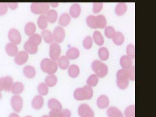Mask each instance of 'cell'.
Segmentation results:
<instances>
[{
    "label": "cell",
    "mask_w": 156,
    "mask_h": 117,
    "mask_svg": "<svg viewBox=\"0 0 156 117\" xmlns=\"http://www.w3.org/2000/svg\"><path fill=\"white\" fill-rule=\"evenodd\" d=\"M40 66L43 72L49 75L54 74L58 70L57 63L48 58H44L41 61Z\"/></svg>",
    "instance_id": "1"
},
{
    "label": "cell",
    "mask_w": 156,
    "mask_h": 117,
    "mask_svg": "<svg viewBox=\"0 0 156 117\" xmlns=\"http://www.w3.org/2000/svg\"><path fill=\"white\" fill-rule=\"evenodd\" d=\"M92 69L98 77L104 78L107 75L108 68L105 63L99 60H95L92 63Z\"/></svg>",
    "instance_id": "2"
},
{
    "label": "cell",
    "mask_w": 156,
    "mask_h": 117,
    "mask_svg": "<svg viewBox=\"0 0 156 117\" xmlns=\"http://www.w3.org/2000/svg\"><path fill=\"white\" fill-rule=\"evenodd\" d=\"M117 84L119 88L122 90L126 89L129 84V78L126 70L120 69L117 73Z\"/></svg>",
    "instance_id": "3"
},
{
    "label": "cell",
    "mask_w": 156,
    "mask_h": 117,
    "mask_svg": "<svg viewBox=\"0 0 156 117\" xmlns=\"http://www.w3.org/2000/svg\"><path fill=\"white\" fill-rule=\"evenodd\" d=\"M31 10L35 14H46L49 11L50 6L47 2H33L31 5Z\"/></svg>",
    "instance_id": "4"
},
{
    "label": "cell",
    "mask_w": 156,
    "mask_h": 117,
    "mask_svg": "<svg viewBox=\"0 0 156 117\" xmlns=\"http://www.w3.org/2000/svg\"><path fill=\"white\" fill-rule=\"evenodd\" d=\"M78 111L80 117H94L95 116L94 111L87 104L80 105L78 108Z\"/></svg>",
    "instance_id": "5"
},
{
    "label": "cell",
    "mask_w": 156,
    "mask_h": 117,
    "mask_svg": "<svg viewBox=\"0 0 156 117\" xmlns=\"http://www.w3.org/2000/svg\"><path fill=\"white\" fill-rule=\"evenodd\" d=\"M61 54V48L60 45L56 43H53L50 45L49 56L51 60L56 61L58 60Z\"/></svg>",
    "instance_id": "6"
},
{
    "label": "cell",
    "mask_w": 156,
    "mask_h": 117,
    "mask_svg": "<svg viewBox=\"0 0 156 117\" xmlns=\"http://www.w3.org/2000/svg\"><path fill=\"white\" fill-rule=\"evenodd\" d=\"M11 105L12 108L17 113L22 111L23 106V101L22 97L19 95H15L11 99Z\"/></svg>",
    "instance_id": "7"
},
{
    "label": "cell",
    "mask_w": 156,
    "mask_h": 117,
    "mask_svg": "<svg viewBox=\"0 0 156 117\" xmlns=\"http://www.w3.org/2000/svg\"><path fill=\"white\" fill-rule=\"evenodd\" d=\"M9 40L11 43L15 45H17L21 43L22 41V37L21 34L17 29L12 28L10 30L8 34Z\"/></svg>",
    "instance_id": "8"
},
{
    "label": "cell",
    "mask_w": 156,
    "mask_h": 117,
    "mask_svg": "<svg viewBox=\"0 0 156 117\" xmlns=\"http://www.w3.org/2000/svg\"><path fill=\"white\" fill-rule=\"evenodd\" d=\"M54 40L58 43H61L64 40L66 37L65 29L61 27H57L54 29Z\"/></svg>",
    "instance_id": "9"
},
{
    "label": "cell",
    "mask_w": 156,
    "mask_h": 117,
    "mask_svg": "<svg viewBox=\"0 0 156 117\" xmlns=\"http://www.w3.org/2000/svg\"><path fill=\"white\" fill-rule=\"evenodd\" d=\"M28 59V54L26 51H21L17 54L15 57V62L17 65L21 66L27 62Z\"/></svg>",
    "instance_id": "10"
},
{
    "label": "cell",
    "mask_w": 156,
    "mask_h": 117,
    "mask_svg": "<svg viewBox=\"0 0 156 117\" xmlns=\"http://www.w3.org/2000/svg\"><path fill=\"white\" fill-rule=\"evenodd\" d=\"M48 106L51 111L60 112L62 110V105L60 101L56 99H51L49 100Z\"/></svg>",
    "instance_id": "11"
},
{
    "label": "cell",
    "mask_w": 156,
    "mask_h": 117,
    "mask_svg": "<svg viewBox=\"0 0 156 117\" xmlns=\"http://www.w3.org/2000/svg\"><path fill=\"white\" fill-rule=\"evenodd\" d=\"M109 104V100L108 97L105 95L100 96L97 101V105L99 108L104 109L108 107Z\"/></svg>",
    "instance_id": "12"
},
{
    "label": "cell",
    "mask_w": 156,
    "mask_h": 117,
    "mask_svg": "<svg viewBox=\"0 0 156 117\" xmlns=\"http://www.w3.org/2000/svg\"><path fill=\"white\" fill-rule=\"evenodd\" d=\"M44 100L41 95H37L32 101V106L36 110H40L43 107Z\"/></svg>",
    "instance_id": "13"
},
{
    "label": "cell",
    "mask_w": 156,
    "mask_h": 117,
    "mask_svg": "<svg viewBox=\"0 0 156 117\" xmlns=\"http://www.w3.org/2000/svg\"><path fill=\"white\" fill-rule=\"evenodd\" d=\"M120 64L122 68H123L122 69L127 70L132 66V61L128 56L124 55L122 56L120 59Z\"/></svg>",
    "instance_id": "14"
},
{
    "label": "cell",
    "mask_w": 156,
    "mask_h": 117,
    "mask_svg": "<svg viewBox=\"0 0 156 117\" xmlns=\"http://www.w3.org/2000/svg\"><path fill=\"white\" fill-rule=\"evenodd\" d=\"M66 56L69 60H75L79 57V50L77 48H69L66 51Z\"/></svg>",
    "instance_id": "15"
},
{
    "label": "cell",
    "mask_w": 156,
    "mask_h": 117,
    "mask_svg": "<svg viewBox=\"0 0 156 117\" xmlns=\"http://www.w3.org/2000/svg\"><path fill=\"white\" fill-rule=\"evenodd\" d=\"M5 51L9 56L13 57L16 56L18 53V48L16 45H15L12 43H9L5 46Z\"/></svg>",
    "instance_id": "16"
},
{
    "label": "cell",
    "mask_w": 156,
    "mask_h": 117,
    "mask_svg": "<svg viewBox=\"0 0 156 117\" xmlns=\"http://www.w3.org/2000/svg\"><path fill=\"white\" fill-rule=\"evenodd\" d=\"M24 86L21 82H16L14 83L11 87V91L13 94L18 95L23 91Z\"/></svg>",
    "instance_id": "17"
},
{
    "label": "cell",
    "mask_w": 156,
    "mask_h": 117,
    "mask_svg": "<svg viewBox=\"0 0 156 117\" xmlns=\"http://www.w3.org/2000/svg\"><path fill=\"white\" fill-rule=\"evenodd\" d=\"M3 78V86L5 91L9 92L11 91V87L13 84V80L10 76L2 77Z\"/></svg>",
    "instance_id": "18"
},
{
    "label": "cell",
    "mask_w": 156,
    "mask_h": 117,
    "mask_svg": "<svg viewBox=\"0 0 156 117\" xmlns=\"http://www.w3.org/2000/svg\"><path fill=\"white\" fill-rule=\"evenodd\" d=\"M71 16L74 18H77L79 17L81 13V7L78 4H74L72 5L69 9Z\"/></svg>",
    "instance_id": "19"
},
{
    "label": "cell",
    "mask_w": 156,
    "mask_h": 117,
    "mask_svg": "<svg viewBox=\"0 0 156 117\" xmlns=\"http://www.w3.org/2000/svg\"><path fill=\"white\" fill-rule=\"evenodd\" d=\"M23 74L26 77L29 79H32L35 76L36 72L33 66H27L23 68Z\"/></svg>",
    "instance_id": "20"
},
{
    "label": "cell",
    "mask_w": 156,
    "mask_h": 117,
    "mask_svg": "<svg viewBox=\"0 0 156 117\" xmlns=\"http://www.w3.org/2000/svg\"><path fill=\"white\" fill-rule=\"evenodd\" d=\"M108 117H123V115L118 108L115 107H110L107 111Z\"/></svg>",
    "instance_id": "21"
},
{
    "label": "cell",
    "mask_w": 156,
    "mask_h": 117,
    "mask_svg": "<svg viewBox=\"0 0 156 117\" xmlns=\"http://www.w3.org/2000/svg\"><path fill=\"white\" fill-rule=\"evenodd\" d=\"M96 23L97 28H100V29L105 28L107 24L106 18L103 15H99L96 16Z\"/></svg>",
    "instance_id": "22"
},
{
    "label": "cell",
    "mask_w": 156,
    "mask_h": 117,
    "mask_svg": "<svg viewBox=\"0 0 156 117\" xmlns=\"http://www.w3.org/2000/svg\"><path fill=\"white\" fill-rule=\"evenodd\" d=\"M58 65L62 69H66L69 65V60L66 56H61L58 60Z\"/></svg>",
    "instance_id": "23"
},
{
    "label": "cell",
    "mask_w": 156,
    "mask_h": 117,
    "mask_svg": "<svg viewBox=\"0 0 156 117\" xmlns=\"http://www.w3.org/2000/svg\"><path fill=\"white\" fill-rule=\"evenodd\" d=\"M36 30L35 24L33 22H28L24 27V32L27 36L32 35L34 34Z\"/></svg>",
    "instance_id": "24"
},
{
    "label": "cell",
    "mask_w": 156,
    "mask_h": 117,
    "mask_svg": "<svg viewBox=\"0 0 156 117\" xmlns=\"http://www.w3.org/2000/svg\"><path fill=\"white\" fill-rule=\"evenodd\" d=\"M24 49L27 52L31 54H34L38 52V46L34 45L33 44L30 43L29 41H26L23 46Z\"/></svg>",
    "instance_id": "25"
},
{
    "label": "cell",
    "mask_w": 156,
    "mask_h": 117,
    "mask_svg": "<svg viewBox=\"0 0 156 117\" xmlns=\"http://www.w3.org/2000/svg\"><path fill=\"white\" fill-rule=\"evenodd\" d=\"M127 9V6L124 2L119 3L115 8V13L119 16H122L126 13Z\"/></svg>",
    "instance_id": "26"
},
{
    "label": "cell",
    "mask_w": 156,
    "mask_h": 117,
    "mask_svg": "<svg viewBox=\"0 0 156 117\" xmlns=\"http://www.w3.org/2000/svg\"><path fill=\"white\" fill-rule=\"evenodd\" d=\"M71 22V18L69 15L65 13L61 15L58 19V23L62 27H66Z\"/></svg>",
    "instance_id": "27"
},
{
    "label": "cell",
    "mask_w": 156,
    "mask_h": 117,
    "mask_svg": "<svg viewBox=\"0 0 156 117\" xmlns=\"http://www.w3.org/2000/svg\"><path fill=\"white\" fill-rule=\"evenodd\" d=\"M112 39L114 43L117 45H122L124 42V36L123 34L120 32H115Z\"/></svg>",
    "instance_id": "28"
},
{
    "label": "cell",
    "mask_w": 156,
    "mask_h": 117,
    "mask_svg": "<svg viewBox=\"0 0 156 117\" xmlns=\"http://www.w3.org/2000/svg\"><path fill=\"white\" fill-rule=\"evenodd\" d=\"M41 36L47 44H51L53 41V35L49 30H44L41 32Z\"/></svg>",
    "instance_id": "29"
},
{
    "label": "cell",
    "mask_w": 156,
    "mask_h": 117,
    "mask_svg": "<svg viewBox=\"0 0 156 117\" xmlns=\"http://www.w3.org/2000/svg\"><path fill=\"white\" fill-rule=\"evenodd\" d=\"M46 18L48 22L50 23H53L57 21L58 18L57 12L54 9L50 10L46 13Z\"/></svg>",
    "instance_id": "30"
},
{
    "label": "cell",
    "mask_w": 156,
    "mask_h": 117,
    "mask_svg": "<svg viewBox=\"0 0 156 117\" xmlns=\"http://www.w3.org/2000/svg\"><path fill=\"white\" fill-rule=\"evenodd\" d=\"M68 72L70 77L72 78H77L79 75V67L77 65H71L68 68Z\"/></svg>",
    "instance_id": "31"
},
{
    "label": "cell",
    "mask_w": 156,
    "mask_h": 117,
    "mask_svg": "<svg viewBox=\"0 0 156 117\" xmlns=\"http://www.w3.org/2000/svg\"><path fill=\"white\" fill-rule=\"evenodd\" d=\"M58 79L55 75H49L45 79V83L48 87H53L57 84Z\"/></svg>",
    "instance_id": "32"
},
{
    "label": "cell",
    "mask_w": 156,
    "mask_h": 117,
    "mask_svg": "<svg viewBox=\"0 0 156 117\" xmlns=\"http://www.w3.org/2000/svg\"><path fill=\"white\" fill-rule=\"evenodd\" d=\"M93 38L95 43L99 46H102L104 44V37L98 31H95L93 34Z\"/></svg>",
    "instance_id": "33"
},
{
    "label": "cell",
    "mask_w": 156,
    "mask_h": 117,
    "mask_svg": "<svg viewBox=\"0 0 156 117\" xmlns=\"http://www.w3.org/2000/svg\"><path fill=\"white\" fill-rule=\"evenodd\" d=\"M28 41L34 45L38 46L41 43L42 38L40 34H34L29 37Z\"/></svg>",
    "instance_id": "34"
},
{
    "label": "cell",
    "mask_w": 156,
    "mask_h": 117,
    "mask_svg": "<svg viewBox=\"0 0 156 117\" xmlns=\"http://www.w3.org/2000/svg\"><path fill=\"white\" fill-rule=\"evenodd\" d=\"M38 27L41 29H45L48 25V21L46 16L44 15H41L38 19L37 21Z\"/></svg>",
    "instance_id": "35"
},
{
    "label": "cell",
    "mask_w": 156,
    "mask_h": 117,
    "mask_svg": "<svg viewBox=\"0 0 156 117\" xmlns=\"http://www.w3.org/2000/svg\"><path fill=\"white\" fill-rule=\"evenodd\" d=\"M98 54L100 59L102 61H106L109 58V53L108 50L105 47H102L99 49Z\"/></svg>",
    "instance_id": "36"
},
{
    "label": "cell",
    "mask_w": 156,
    "mask_h": 117,
    "mask_svg": "<svg viewBox=\"0 0 156 117\" xmlns=\"http://www.w3.org/2000/svg\"><path fill=\"white\" fill-rule=\"evenodd\" d=\"M83 89L85 100H89L91 99L93 95V91L91 87H89L88 85H85L83 87Z\"/></svg>",
    "instance_id": "37"
},
{
    "label": "cell",
    "mask_w": 156,
    "mask_h": 117,
    "mask_svg": "<svg viewBox=\"0 0 156 117\" xmlns=\"http://www.w3.org/2000/svg\"><path fill=\"white\" fill-rule=\"evenodd\" d=\"M99 82V78L95 74H92L89 76L87 80V84L90 87H95Z\"/></svg>",
    "instance_id": "38"
},
{
    "label": "cell",
    "mask_w": 156,
    "mask_h": 117,
    "mask_svg": "<svg viewBox=\"0 0 156 117\" xmlns=\"http://www.w3.org/2000/svg\"><path fill=\"white\" fill-rule=\"evenodd\" d=\"M74 97L77 101L85 100L83 88H78L75 90L74 93Z\"/></svg>",
    "instance_id": "39"
},
{
    "label": "cell",
    "mask_w": 156,
    "mask_h": 117,
    "mask_svg": "<svg viewBox=\"0 0 156 117\" xmlns=\"http://www.w3.org/2000/svg\"><path fill=\"white\" fill-rule=\"evenodd\" d=\"M96 16L94 15H90L87 17L86 22L88 26L90 27V28L93 29H96Z\"/></svg>",
    "instance_id": "40"
},
{
    "label": "cell",
    "mask_w": 156,
    "mask_h": 117,
    "mask_svg": "<svg viewBox=\"0 0 156 117\" xmlns=\"http://www.w3.org/2000/svg\"><path fill=\"white\" fill-rule=\"evenodd\" d=\"M38 91L39 94L41 96H46L48 93V87L45 83H41L38 87Z\"/></svg>",
    "instance_id": "41"
},
{
    "label": "cell",
    "mask_w": 156,
    "mask_h": 117,
    "mask_svg": "<svg viewBox=\"0 0 156 117\" xmlns=\"http://www.w3.org/2000/svg\"><path fill=\"white\" fill-rule=\"evenodd\" d=\"M126 52L127 55L130 58H135V46L132 44H129L127 45L126 48Z\"/></svg>",
    "instance_id": "42"
},
{
    "label": "cell",
    "mask_w": 156,
    "mask_h": 117,
    "mask_svg": "<svg viewBox=\"0 0 156 117\" xmlns=\"http://www.w3.org/2000/svg\"><path fill=\"white\" fill-rule=\"evenodd\" d=\"M135 113V107L134 105L128 106L124 111V115L126 117H133Z\"/></svg>",
    "instance_id": "43"
},
{
    "label": "cell",
    "mask_w": 156,
    "mask_h": 117,
    "mask_svg": "<svg viewBox=\"0 0 156 117\" xmlns=\"http://www.w3.org/2000/svg\"><path fill=\"white\" fill-rule=\"evenodd\" d=\"M93 45V40L91 37L87 36L84 39L83 41V46L86 49H89L92 48Z\"/></svg>",
    "instance_id": "44"
},
{
    "label": "cell",
    "mask_w": 156,
    "mask_h": 117,
    "mask_svg": "<svg viewBox=\"0 0 156 117\" xmlns=\"http://www.w3.org/2000/svg\"><path fill=\"white\" fill-rule=\"evenodd\" d=\"M115 30L113 27L111 26H108V27H106L105 30V34L107 37V38H113L114 35L115 33Z\"/></svg>",
    "instance_id": "45"
},
{
    "label": "cell",
    "mask_w": 156,
    "mask_h": 117,
    "mask_svg": "<svg viewBox=\"0 0 156 117\" xmlns=\"http://www.w3.org/2000/svg\"><path fill=\"white\" fill-rule=\"evenodd\" d=\"M93 4V11L94 13H98L101 12L103 7V4L101 2H94Z\"/></svg>",
    "instance_id": "46"
},
{
    "label": "cell",
    "mask_w": 156,
    "mask_h": 117,
    "mask_svg": "<svg viewBox=\"0 0 156 117\" xmlns=\"http://www.w3.org/2000/svg\"><path fill=\"white\" fill-rule=\"evenodd\" d=\"M127 74L128 75L129 79L134 81L135 79V66H132L129 69L126 70Z\"/></svg>",
    "instance_id": "47"
},
{
    "label": "cell",
    "mask_w": 156,
    "mask_h": 117,
    "mask_svg": "<svg viewBox=\"0 0 156 117\" xmlns=\"http://www.w3.org/2000/svg\"><path fill=\"white\" fill-rule=\"evenodd\" d=\"M8 6L6 3L0 2V15L2 16L7 13Z\"/></svg>",
    "instance_id": "48"
},
{
    "label": "cell",
    "mask_w": 156,
    "mask_h": 117,
    "mask_svg": "<svg viewBox=\"0 0 156 117\" xmlns=\"http://www.w3.org/2000/svg\"><path fill=\"white\" fill-rule=\"evenodd\" d=\"M48 117H62V116L61 111L56 112V111H50L49 113Z\"/></svg>",
    "instance_id": "49"
},
{
    "label": "cell",
    "mask_w": 156,
    "mask_h": 117,
    "mask_svg": "<svg viewBox=\"0 0 156 117\" xmlns=\"http://www.w3.org/2000/svg\"><path fill=\"white\" fill-rule=\"evenodd\" d=\"M6 5L7 6H9L10 9L12 10L15 9L18 6V3L17 2H8Z\"/></svg>",
    "instance_id": "50"
},
{
    "label": "cell",
    "mask_w": 156,
    "mask_h": 117,
    "mask_svg": "<svg viewBox=\"0 0 156 117\" xmlns=\"http://www.w3.org/2000/svg\"><path fill=\"white\" fill-rule=\"evenodd\" d=\"M4 90V86H3V78H0V92Z\"/></svg>",
    "instance_id": "51"
},
{
    "label": "cell",
    "mask_w": 156,
    "mask_h": 117,
    "mask_svg": "<svg viewBox=\"0 0 156 117\" xmlns=\"http://www.w3.org/2000/svg\"><path fill=\"white\" fill-rule=\"evenodd\" d=\"M9 117H20V116H19L17 114L13 113H11L10 114Z\"/></svg>",
    "instance_id": "52"
},
{
    "label": "cell",
    "mask_w": 156,
    "mask_h": 117,
    "mask_svg": "<svg viewBox=\"0 0 156 117\" xmlns=\"http://www.w3.org/2000/svg\"><path fill=\"white\" fill-rule=\"evenodd\" d=\"M58 4H59L58 3V2L57 3H56V2H55V3H50V5L53 7H57V6H58Z\"/></svg>",
    "instance_id": "53"
},
{
    "label": "cell",
    "mask_w": 156,
    "mask_h": 117,
    "mask_svg": "<svg viewBox=\"0 0 156 117\" xmlns=\"http://www.w3.org/2000/svg\"><path fill=\"white\" fill-rule=\"evenodd\" d=\"M48 117V116H47V115H44V116H43V117Z\"/></svg>",
    "instance_id": "54"
},
{
    "label": "cell",
    "mask_w": 156,
    "mask_h": 117,
    "mask_svg": "<svg viewBox=\"0 0 156 117\" xmlns=\"http://www.w3.org/2000/svg\"><path fill=\"white\" fill-rule=\"evenodd\" d=\"M2 96V94L0 93V99H1Z\"/></svg>",
    "instance_id": "55"
},
{
    "label": "cell",
    "mask_w": 156,
    "mask_h": 117,
    "mask_svg": "<svg viewBox=\"0 0 156 117\" xmlns=\"http://www.w3.org/2000/svg\"><path fill=\"white\" fill-rule=\"evenodd\" d=\"M32 117V116H26V117Z\"/></svg>",
    "instance_id": "56"
}]
</instances>
